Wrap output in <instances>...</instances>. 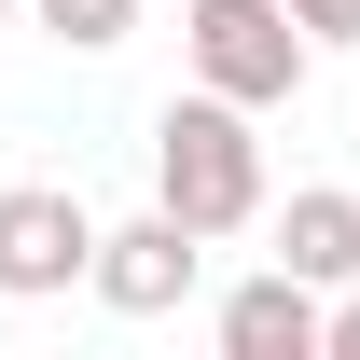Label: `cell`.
Masks as SVG:
<instances>
[{
    "label": "cell",
    "instance_id": "cell-1",
    "mask_svg": "<svg viewBox=\"0 0 360 360\" xmlns=\"http://www.w3.org/2000/svg\"><path fill=\"white\" fill-rule=\"evenodd\" d=\"M264 111H236V97H167L153 111V208H167L180 236H250L264 222Z\"/></svg>",
    "mask_w": 360,
    "mask_h": 360
},
{
    "label": "cell",
    "instance_id": "cell-2",
    "mask_svg": "<svg viewBox=\"0 0 360 360\" xmlns=\"http://www.w3.org/2000/svg\"><path fill=\"white\" fill-rule=\"evenodd\" d=\"M180 70L236 111H291L319 70V42L291 28V0H180Z\"/></svg>",
    "mask_w": 360,
    "mask_h": 360
},
{
    "label": "cell",
    "instance_id": "cell-3",
    "mask_svg": "<svg viewBox=\"0 0 360 360\" xmlns=\"http://www.w3.org/2000/svg\"><path fill=\"white\" fill-rule=\"evenodd\" d=\"M84 250H97V208L70 180H14V194H0V305L84 291Z\"/></svg>",
    "mask_w": 360,
    "mask_h": 360
},
{
    "label": "cell",
    "instance_id": "cell-4",
    "mask_svg": "<svg viewBox=\"0 0 360 360\" xmlns=\"http://www.w3.org/2000/svg\"><path fill=\"white\" fill-rule=\"evenodd\" d=\"M194 264H208V236H180L167 208H139V222H97V250H84V291L111 319H167L180 291H194Z\"/></svg>",
    "mask_w": 360,
    "mask_h": 360
},
{
    "label": "cell",
    "instance_id": "cell-5",
    "mask_svg": "<svg viewBox=\"0 0 360 360\" xmlns=\"http://www.w3.org/2000/svg\"><path fill=\"white\" fill-rule=\"evenodd\" d=\"M208 333H222V360H319V291H305L291 264H264V277H236V291H222Z\"/></svg>",
    "mask_w": 360,
    "mask_h": 360
},
{
    "label": "cell",
    "instance_id": "cell-6",
    "mask_svg": "<svg viewBox=\"0 0 360 360\" xmlns=\"http://www.w3.org/2000/svg\"><path fill=\"white\" fill-rule=\"evenodd\" d=\"M277 264L305 277V291H347L360 277V194L347 180H305V194L277 208Z\"/></svg>",
    "mask_w": 360,
    "mask_h": 360
},
{
    "label": "cell",
    "instance_id": "cell-7",
    "mask_svg": "<svg viewBox=\"0 0 360 360\" xmlns=\"http://www.w3.org/2000/svg\"><path fill=\"white\" fill-rule=\"evenodd\" d=\"M125 14H139V0H28V28H56L70 56H111V42H125Z\"/></svg>",
    "mask_w": 360,
    "mask_h": 360
},
{
    "label": "cell",
    "instance_id": "cell-8",
    "mask_svg": "<svg viewBox=\"0 0 360 360\" xmlns=\"http://www.w3.org/2000/svg\"><path fill=\"white\" fill-rule=\"evenodd\" d=\"M291 28H305L319 56H347V42H360V0H291Z\"/></svg>",
    "mask_w": 360,
    "mask_h": 360
},
{
    "label": "cell",
    "instance_id": "cell-9",
    "mask_svg": "<svg viewBox=\"0 0 360 360\" xmlns=\"http://www.w3.org/2000/svg\"><path fill=\"white\" fill-rule=\"evenodd\" d=\"M319 360H360V277H347V291H319Z\"/></svg>",
    "mask_w": 360,
    "mask_h": 360
},
{
    "label": "cell",
    "instance_id": "cell-10",
    "mask_svg": "<svg viewBox=\"0 0 360 360\" xmlns=\"http://www.w3.org/2000/svg\"><path fill=\"white\" fill-rule=\"evenodd\" d=\"M14 14H28V0H0V28H14Z\"/></svg>",
    "mask_w": 360,
    "mask_h": 360
}]
</instances>
